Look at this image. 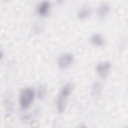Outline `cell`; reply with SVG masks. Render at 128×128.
<instances>
[{
    "mask_svg": "<svg viewBox=\"0 0 128 128\" xmlns=\"http://www.w3.org/2000/svg\"><path fill=\"white\" fill-rule=\"evenodd\" d=\"M73 89V86L68 83L61 88L56 99V108L60 113L64 112L65 109L66 102L67 98L70 95Z\"/></svg>",
    "mask_w": 128,
    "mask_h": 128,
    "instance_id": "6da1fadb",
    "label": "cell"
},
{
    "mask_svg": "<svg viewBox=\"0 0 128 128\" xmlns=\"http://www.w3.org/2000/svg\"><path fill=\"white\" fill-rule=\"evenodd\" d=\"M35 96V92L31 88H26L20 92V104L23 109L28 108L32 102Z\"/></svg>",
    "mask_w": 128,
    "mask_h": 128,
    "instance_id": "7a4b0ae2",
    "label": "cell"
},
{
    "mask_svg": "<svg viewBox=\"0 0 128 128\" xmlns=\"http://www.w3.org/2000/svg\"><path fill=\"white\" fill-rule=\"evenodd\" d=\"M74 60L73 56L69 53L62 54L58 58V64L60 69H65L68 68Z\"/></svg>",
    "mask_w": 128,
    "mask_h": 128,
    "instance_id": "3957f363",
    "label": "cell"
},
{
    "mask_svg": "<svg viewBox=\"0 0 128 128\" xmlns=\"http://www.w3.org/2000/svg\"><path fill=\"white\" fill-rule=\"evenodd\" d=\"M111 64L108 61L98 64L96 66V70L98 74L102 78H106L110 71Z\"/></svg>",
    "mask_w": 128,
    "mask_h": 128,
    "instance_id": "277c9868",
    "label": "cell"
},
{
    "mask_svg": "<svg viewBox=\"0 0 128 128\" xmlns=\"http://www.w3.org/2000/svg\"><path fill=\"white\" fill-rule=\"evenodd\" d=\"M110 12V6L106 3L102 4L100 6L97 10L98 16L100 19L106 18Z\"/></svg>",
    "mask_w": 128,
    "mask_h": 128,
    "instance_id": "5b68a950",
    "label": "cell"
},
{
    "mask_svg": "<svg viewBox=\"0 0 128 128\" xmlns=\"http://www.w3.org/2000/svg\"><path fill=\"white\" fill-rule=\"evenodd\" d=\"M50 3L48 1H44L40 4L37 8V12L40 16H46L48 14L50 8Z\"/></svg>",
    "mask_w": 128,
    "mask_h": 128,
    "instance_id": "8992f818",
    "label": "cell"
},
{
    "mask_svg": "<svg viewBox=\"0 0 128 128\" xmlns=\"http://www.w3.org/2000/svg\"><path fill=\"white\" fill-rule=\"evenodd\" d=\"M90 42L92 44L96 46H103L105 44V40L100 34H96L92 36L90 38Z\"/></svg>",
    "mask_w": 128,
    "mask_h": 128,
    "instance_id": "52a82bcc",
    "label": "cell"
},
{
    "mask_svg": "<svg viewBox=\"0 0 128 128\" xmlns=\"http://www.w3.org/2000/svg\"><path fill=\"white\" fill-rule=\"evenodd\" d=\"M91 14V8L88 6H84L78 10V16L80 20H85L88 18L90 16Z\"/></svg>",
    "mask_w": 128,
    "mask_h": 128,
    "instance_id": "ba28073f",
    "label": "cell"
},
{
    "mask_svg": "<svg viewBox=\"0 0 128 128\" xmlns=\"http://www.w3.org/2000/svg\"><path fill=\"white\" fill-rule=\"evenodd\" d=\"M102 85L100 82H94L92 84L91 88L92 95L94 96H98L102 92Z\"/></svg>",
    "mask_w": 128,
    "mask_h": 128,
    "instance_id": "9c48e42d",
    "label": "cell"
},
{
    "mask_svg": "<svg viewBox=\"0 0 128 128\" xmlns=\"http://www.w3.org/2000/svg\"><path fill=\"white\" fill-rule=\"evenodd\" d=\"M46 88L43 86H39L38 90V97L40 99L43 98L46 95Z\"/></svg>",
    "mask_w": 128,
    "mask_h": 128,
    "instance_id": "30bf717a",
    "label": "cell"
}]
</instances>
